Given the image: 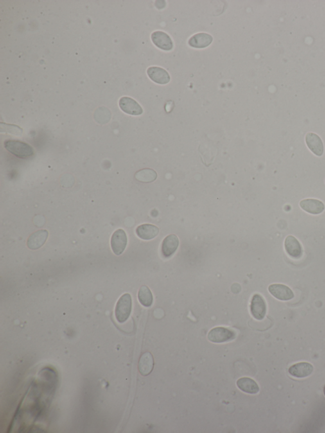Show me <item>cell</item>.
<instances>
[{
    "instance_id": "6da1fadb",
    "label": "cell",
    "mask_w": 325,
    "mask_h": 433,
    "mask_svg": "<svg viewBox=\"0 0 325 433\" xmlns=\"http://www.w3.org/2000/svg\"><path fill=\"white\" fill-rule=\"evenodd\" d=\"M4 148L8 152L20 159H26L34 154L33 149L30 145L19 141L8 140L4 142Z\"/></svg>"
},
{
    "instance_id": "44dd1931",
    "label": "cell",
    "mask_w": 325,
    "mask_h": 433,
    "mask_svg": "<svg viewBox=\"0 0 325 433\" xmlns=\"http://www.w3.org/2000/svg\"><path fill=\"white\" fill-rule=\"evenodd\" d=\"M135 178L139 181L151 182L157 179V173L152 169H144L135 174Z\"/></svg>"
},
{
    "instance_id": "d6986e66",
    "label": "cell",
    "mask_w": 325,
    "mask_h": 433,
    "mask_svg": "<svg viewBox=\"0 0 325 433\" xmlns=\"http://www.w3.org/2000/svg\"><path fill=\"white\" fill-rule=\"evenodd\" d=\"M236 384L239 389L246 393L256 394L259 392L258 384L251 378H241L237 381Z\"/></svg>"
},
{
    "instance_id": "ac0fdd59",
    "label": "cell",
    "mask_w": 325,
    "mask_h": 433,
    "mask_svg": "<svg viewBox=\"0 0 325 433\" xmlns=\"http://www.w3.org/2000/svg\"><path fill=\"white\" fill-rule=\"evenodd\" d=\"M154 358L151 353L146 352L141 356L139 362V371L142 376H148L154 368Z\"/></svg>"
},
{
    "instance_id": "3957f363",
    "label": "cell",
    "mask_w": 325,
    "mask_h": 433,
    "mask_svg": "<svg viewBox=\"0 0 325 433\" xmlns=\"http://www.w3.org/2000/svg\"><path fill=\"white\" fill-rule=\"evenodd\" d=\"M236 337V332L231 329L225 327H216L212 328L208 334V339L214 343L220 344L231 341Z\"/></svg>"
},
{
    "instance_id": "5b68a950",
    "label": "cell",
    "mask_w": 325,
    "mask_h": 433,
    "mask_svg": "<svg viewBox=\"0 0 325 433\" xmlns=\"http://www.w3.org/2000/svg\"><path fill=\"white\" fill-rule=\"evenodd\" d=\"M127 236L123 229L116 230L112 234L110 245L112 251L116 256H119L124 252L127 245Z\"/></svg>"
},
{
    "instance_id": "2e32d148",
    "label": "cell",
    "mask_w": 325,
    "mask_h": 433,
    "mask_svg": "<svg viewBox=\"0 0 325 433\" xmlns=\"http://www.w3.org/2000/svg\"><path fill=\"white\" fill-rule=\"evenodd\" d=\"M213 42V37L209 34L201 33L196 34L189 40L188 44L196 49H204L209 47Z\"/></svg>"
},
{
    "instance_id": "4fadbf2b",
    "label": "cell",
    "mask_w": 325,
    "mask_h": 433,
    "mask_svg": "<svg viewBox=\"0 0 325 433\" xmlns=\"http://www.w3.org/2000/svg\"><path fill=\"white\" fill-rule=\"evenodd\" d=\"M306 142L309 150L318 157H322L324 152V146L322 140L315 133H308L306 135Z\"/></svg>"
},
{
    "instance_id": "30bf717a",
    "label": "cell",
    "mask_w": 325,
    "mask_h": 433,
    "mask_svg": "<svg viewBox=\"0 0 325 433\" xmlns=\"http://www.w3.org/2000/svg\"><path fill=\"white\" fill-rule=\"evenodd\" d=\"M151 40L156 46L162 51H171L173 44L171 38L166 33L162 31H155L151 35Z\"/></svg>"
},
{
    "instance_id": "52a82bcc",
    "label": "cell",
    "mask_w": 325,
    "mask_h": 433,
    "mask_svg": "<svg viewBox=\"0 0 325 433\" xmlns=\"http://www.w3.org/2000/svg\"><path fill=\"white\" fill-rule=\"evenodd\" d=\"M179 245V240L175 234L167 236L162 241V254L164 258H171L177 251Z\"/></svg>"
},
{
    "instance_id": "ba28073f",
    "label": "cell",
    "mask_w": 325,
    "mask_h": 433,
    "mask_svg": "<svg viewBox=\"0 0 325 433\" xmlns=\"http://www.w3.org/2000/svg\"><path fill=\"white\" fill-rule=\"evenodd\" d=\"M119 106L121 109L126 114L139 116L143 112V109L139 104L134 99L128 97H123L119 99Z\"/></svg>"
},
{
    "instance_id": "5bb4252c",
    "label": "cell",
    "mask_w": 325,
    "mask_h": 433,
    "mask_svg": "<svg viewBox=\"0 0 325 433\" xmlns=\"http://www.w3.org/2000/svg\"><path fill=\"white\" fill-rule=\"evenodd\" d=\"M302 210L313 215H318L324 211L325 205L321 201L315 199H306L300 203Z\"/></svg>"
},
{
    "instance_id": "7c38bea8",
    "label": "cell",
    "mask_w": 325,
    "mask_h": 433,
    "mask_svg": "<svg viewBox=\"0 0 325 433\" xmlns=\"http://www.w3.org/2000/svg\"><path fill=\"white\" fill-rule=\"evenodd\" d=\"M284 248L287 254L293 259H298L301 258L302 248L301 243L296 238L293 236H288L284 241Z\"/></svg>"
},
{
    "instance_id": "8992f818",
    "label": "cell",
    "mask_w": 325,
    "mask_h": 433,
    "mask_svg": "<svg viewBox=\"0 0 325 433\" xmlns=\"http://www.w3.org/2000/svg\"><path fill=\"white\" fill-rule=\"evenodd\" d=\"M269 292L279 301H290L294 297V294L288 286L282 284H272L269 286Z\"/></svg>"
},
{
    "instance_id": "8fae6325",
    "label": "cell",
    "mask_w": 325,
    "mask_h": 433,
    "mask_svg": "<svg viewBox=\"0 0 325 433\" xmlns=\"http://www.w3.org/2000/svg\"><path fill=\"white\" fill-rule=\"evenodd\" d=\"M149 77L153 82L160 85H165L170 82V76L165 69L160 67H150L147 70Z\"/></svg>"
},
{
    "instance_id": "277c9868",
    "label": "cell",
    "mask_w": 325,
    "mask_h": 433,
    "mask_svg": "<svg viewBox=\"0 0 325 433\" xmlns=\"http://www.w3.org/2000/svg\"><path fill=\"white\" fill-rule=\"evenodd\" d=\"M250 312L252 317L257 320H263L267 312V306L265 300L260 294H256L253 296L250 304Z\"/></svg>"
},
{
    "instance_id": "e0dca14e",
    "label": "cell",
    "mask_w": 325,
    "mask_h": 433,
    "mask_svg": "<svg viewBox=\"0 0 325 433\" xmlns=\"http://www.w3.org/2000/svg\"><path fill=\"white\" fill-rule=\"evenodd\" d=\"M159 231V227L150 224H142L136 229L137 235L144 240H151L157 237Z\"/></svg>"
},
{
    "instance_id": "7a4b0ae2",
    "label": "cell",
    "mask_w": 325,
    "mask_h": 433,
    "mask_svg": "<svg viewBox=\"0 0 325 433\" xmlns=\"http://www.w3.org/2000/svg\"><path fill=\"white\" fill-rule=\"evenodd\" d=\"M132 297L129 294H125L119 298L115 309V316L119 323L123 324L128 319L132 312Z\"/></svg>"
},
{
    "instance_id": "9c48e42d",
    "label": "cell",
    "mask_w": 325,
    "mask_h": 433,
    "mask_svg": "<svg viewBox=\"0 0 325 433\" xmlns=\"http://www.w3.org/2000/svg\"><path fill=\"white\" fill-rule=\"evenodd\" d=\"M313 371V365L308 362L297 363L288 369L290 375L298 379L308 378L312 374Z\"/></svg>"
},
{
    "instance_id": "ffe728a7",
    "label": "cell",
    "mask_w": 325,
    "mask_h": 433,
    "mask_svg": "<svg viewBox=\"0 0 325 433\" xmlns=\"http://www.w3.org/2000/svg\"><path fill=\"white\" fill-rule=\"evenodd\" d=\"M138 299L140 303L144 307L151 306L153 303L152 292L148 286L144 285L140 288L138 293Z\"/></svg>"
},
{
    "instance_id": "9a60e30c",
    "label": "cell",
    "mask_w": 325,
    "mask_h": 433,
    "mask_svg": "<svg viewBox=\"0 0 325 433\" xmlns=\"http://www.w3.org/2000/svg\"><path fill=\"white\" fill-rule=\"evenodd\" d=\"M49 232L47 230H40L31 234L28 240V247L31 250H37L46 242Z\"/></svg>"
}]
</instances>
